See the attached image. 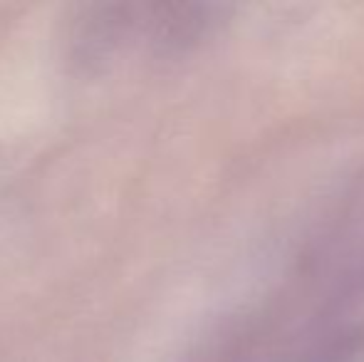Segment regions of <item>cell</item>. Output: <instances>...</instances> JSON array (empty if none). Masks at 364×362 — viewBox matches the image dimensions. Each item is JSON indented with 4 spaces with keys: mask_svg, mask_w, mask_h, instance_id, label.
I'll use <instances>...</instances> for the list:
<instances>
[{
    "mask_svg": "<svg viewBox=\"0 0 364 362\" xmlns=\"http://www.w3.org/2000/svg\"><path fill=\"white\" fill-rule=\"evenodd\" d=\"M203 20L186 8L136 3L85 5L68 23V63L77 73L102 75L136 55L191 40Z\"/></svg>",
    "mask_w": 364,
    "mask_h": 362,
    "instance_id": "1",
    "label": "cell"
}]
</instances>
